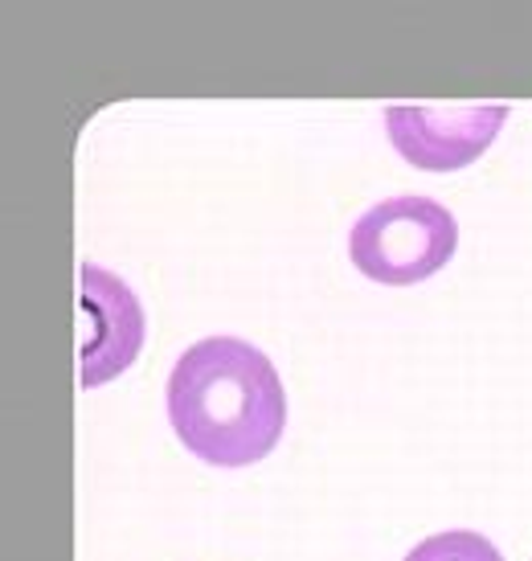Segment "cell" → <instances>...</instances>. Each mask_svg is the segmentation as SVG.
<instances>
[{"label": "cell", "mask_w": 532, "mask_h": 561, "mask_svg": "<svg viewBox=\"0 0 532 561\" xmlns=\"http://www.w3.org/2000/svg\"><path fill=\"white\" fill-rule=\"evenodd\" d=\"M169 422L205 463L251 468L279 447L287 426L279 369L238 336L197 341L169 374Z\"/></svg>", "instance_id": "6da1fadb"}, {"label": "cell", "mask_w": 532, "mask_h": 561, "mask_svg": "<svg viewBox=\"0 0 532 561\" xmlns=\"http://www.w3.org/2000/svg\"><path fill=\"white\" fill-rule=\"evenodd\" d=\"M459 247L451 209L430 197H390L360 214L348 234V259L365 279L409 287L439 275Z\"/></svg>", "instance_id": "7a4b0ae2"}, {"label": "cell", "mask_w": 532, "mask_h": 561, "mask_svg": "<svg viewBox=\"0 0 532 561\" xmlns=\"http://www.w3.org/2000/svg\"><path fill=\"white\" fill-rule=\"evenodd\" d=\"M508 124L504 103H471V107H423L393 103L385 107V136L414 169L454 172L484 157L491 140Z\"/></svg>", "instance_id": "3957f363"}, {"label": "cell", "mask_w": 532, "mask_h": 561, "mask_svg": "<svg viewBox=\"0 0 532 561\" xmlns=\"http://www.w3.org/2000/svg\"><path fill=\"white\" fill-rule=\"evenodd\" d=\"M79 299L82 320H86L79 353V386L94 390V386H107L111 377H119L140 357L143 308L119 275H111L94 263L79 271Z\"/></svg>", "instance_id": "277c9868"}, {"label": "cell", "mask_w": 532, "mask_h": 561, "mask_svg": "<svg viewBox=\"0 0 532 561\" xmlns=\"http://www.w3.org/2000/svg\"><path fill=\"white\" fill-rule=\"evenodd\" d=\"M406 561H504V558L484 533L447 529V533H435V537L418 541V546L406 553Z\"/></svg>", "instance_id": "5b68a950"}]
</instances>
